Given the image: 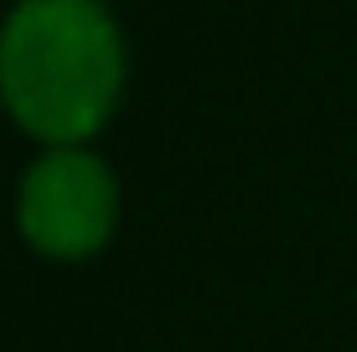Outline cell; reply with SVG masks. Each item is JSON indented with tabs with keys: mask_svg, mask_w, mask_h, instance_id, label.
Returning <instances> with one entry per match:
<instances>
[{
	"mask_svg": "<svg viewBox=\"0 0 357 352\" xmlns=\"http://www.w3.org/2000/svg\"><path fill=\"white\" fill-rule=\"evenodd\" d=\"M125 57L93 0H26L0 31V99L42 140H83L114 109Z\"/></svg>",
	"mask_w": 357,
	"mask_h": 352,
	"instance_id": "cell-1",
	"label": "cell"
},
{
	"mask_svg": "<svg viewBox=\"0 0 357 352\" xmlns=\"http://www.w3.org/2000/svg\"><path fill=\"white\" fill-rule=\"evenodd\" d=\"M21 228L42 254L78 259L98 249L114 228V181L93 155L52 151L31 166L21 187Z\"/></svg>",
	"mask_w": 357,
	"mask_h": 352,
	"instance_id": "cell-2",
	"label": "cell"
}]
</instances>
